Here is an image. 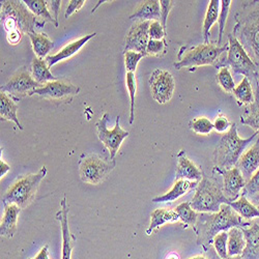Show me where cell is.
Listing matches in <instances>:
<instances>
[{
  "label": "cell",
  "mask_w": 259,
  "mask_h": 259,
  "mask_svg": "<svg viewBox=\"0 0 259 259\" xmlns=\"http://www.w3.org/2000/svg\"><path fill=\"white\" fill-rule=\"evenodd\" d=\"M251 222H246L236 213L229 204H222L218 212H200L197 222L193 226L199 246L207 251L212 244L213 237L220 232H228L231 228H245Z\"/></svg>",
  "instance_id": "1"
},
{
  "label": "cell",
  "mask_w": 259,
  "mask_h": 259,
  "mask_svg": "<svg viewBox=\"0 0 259 259\" xmlns=\"http://www.w3.org/2000/svg\"><path fill=\"white\" fill-rule=\"evenodd\" d=\"M2 25L7 32L8 41L17 45L25 33L44 27L46 21L33 15L23 2L5 0L2 3Z\"/></svg>",
  "instance_id": "2"
},
{
  "label": "cell",
  "mask_w": 259,
  "mask_h": 259,
  "mask_svg": "<svg viewBox=\"0 0 259 259\" xmlns=\"http://www.w3.org/2000/svg\"><path fill=\"white\" fill-rule=\"evenodd\" d=\"M235 19L232 34L259 68V2H244Z\"/></svg>",
  "instance_id": "3"
},
{
  "label": "cell",
  "mask_w": 259,
  "mask_h": 259,
  "mask_svg": "<svg viewBox=\"0 0 259 259\" xmlns=\"http://www.w3.org/2000/svg\"><path fill=\"white\" fill-rule=\"evenodd\" d=\"M258 136L257 133L247 139H243L237 134V126L231 124L229 131L222 135L218 145L215 146L212 160L214 170L223 172L236 166L240 158L244 154L246 147Z\"/></svg>",
  "instance_id": "4"
},
{
  "label": "cell",
  "mask_w": 259,
  "mask_h": 259,
  "mask_svg": "<svg viewBox=\"0 0 259 259\" xmlns=\"http://www.w3.org/2000/svg\"><path fill=\"white\" fill-rule=\"evenodd\" d=\"M228 50V44L219 46L218 44H200L193 47H182L178 55V61L175 68L181 70L184 68H198L202 66L217 67L221 56Z\"/></svg>",
  "instance_id": "5"
},
{
  "label": "cell",
  "mask_w": 259,
  "mask_h": 259,
  "mask_svg": "<svg viewBox=\"0 0 259 259\" xmlns=\"http://www.w3.org/2000/svg\"><path fill=\"white\" fill-rule=\"evenodd\" d=\"M47 176V167H41L36 174L18 179L6 192L3 203L6 205L16 204L21 208L28 206L34 199L39 184Z\"/></svg>",
  "instance_id": "6"
},
{
  "label": "cell",
  "mask_w": 259,
  "mask_h": 259,
  "mask_svg": "<svg viewBox=\"0 0 259 259\" xmlns=\"http://www.w3.org/2000/svg\"><path fill=\"white\" fill-rule=\"evenodd\" d=\"M190 203L195 211L218 212L222 204H229L230 202L224 196L221 185L214 180L203 177L196 187L195 195Z\"/></svg>",
  "instance_id": "7"
},
{
  "label": "cell",
  "mask_w": 259,
  "mask_h": 259,
  "mask_svg": "<svg viewBox=\"0 0 259 259\" xmlns=\"http://www.w3.org/2000/svg\"><path fill=\"white\" fill-rule=\"evenodd\" d=\"M223 67H230L234 75H244L247 78H255L259 69L241 45V42L233 36L232 33L228 34L227 56L221 58L215 68L220 69Z\"/></svg>",
  "instance_id": "8"
},
{
  "label": "cell",
  "mask_w": 259,
  "mask_h": 259,
  "mask_svg": "<svg viewBox=\"0 0 259 259\" xmlns=\"http://www.w3.org/2000/svg\"><path fill=\"white\" fill-rule=\"evenodd\" d=\"M115 167V161L97 154L83 155L79 161V176L82 182L99 185L103 183Z\"/></svg>",
  "instance_id": "9"
},
{
  "label": "cell",
  "mask_w": 259,
  "mask_h": 259,
  "mask_svg": "<svg viewBox=\"0 0 259 259\" xmlns=\"http://www.w3.org/2000/svg\"><path fill=\"white\" fill-rule=\"evenodd\" d=\"M110 120L109 113H105L96 123L98 137L100 141L105 145V147L108 149L110 155V159L114 160L116 154L120 148V145L122 141L128 137L130 133L127 131L121 128L119 122H120V116L118 115L116 117L115 125L112 130H108L107 124Z\"/></svg>",
  "instance_id": "10"
},
{
  "label": "cell",
  "mask_w": 259,
  "mask_h": 259,
  "mask_svg": "<svg viewBox=\"0 0 259 259\" xmlns=\"http://www.w3.org/2000/svg\"><path fill=\"white\" fill-rule=\"evenodd\" d=\"M40 86L41 84L33 79L31 73L25 68H22L2 86V92L8 94L15 101H18L32 96L33 92Z\"/></svg>",
  "instance_id": "11"
},
{
  "label": "cell",
  "mask_w": 259,
  "mask_h": 259,
  "mask_svg": "<svg viewBox=\"0 0 259 259\" xmlns=\"http://www.w3.org/2000/svg\"><path fill=\"white\" fill-rule=\"evenodd\" d=\"M149 85L154 100L159 104H166L174 96L176 83L174 76L168 71L155 70L150 76Z\"/></svg>",
  "instance_id": "12"
},
{
  "label": "cell",
  "mask_w": 259,
  "mask_h": 259,
  "mask_svg": "<svg viewBox=\"0 0 259 259\" xmlns=\"http://www.w3.org/2000/svg\"><path fill=\"white\" fill-rule=\"evenodd\" d=\"M79 93L80 88L71 82L66 80H55L42 84L40 88L33 92V95L52 101H64L72 100L73 97L77 96Z\"/></svg>",
  "instance_id": "13"
},
{
  "label": "cell",
  "mask_w": 259,
  "mask_h": 259,
  "mask_svg": "<svg viewBox=\"0 0 259 259\" xmlns=\"http://www.w3.org/2000/svg\"><path fill=\"white\" fill-rule=\"evenodd\" d=\"M149 21H136L126 34L123 52L135 51L147 56L146 47L149 41Z\"/></svg>",
  "instance_id": "14"
},
{
  "label": "cell",
  "mask_w": 259,
  "mask_h": 259,
  "mask_svg": "<svg viewBox=\"0 0 259 259\" xmlns=\"http://www.w3.org/2000/svg\"><path fill=\"white\" fill-rule=\"evenodd\" d=\"M69 205L67 203V198L64 196L60 202V209L56 213V219L59 221L61 226L62 234V259H72V252L75 246L76 236L71 233L69 227Z\"/></svg>",
  "instance_id": "15"
},
{
  "label": "cell",
  "mask_w": 259,
  "mask_h": 259,
  "mask_svg": "<svg viewBox=\"0 0 259 259\" xmlns=\"http://www.w3.org/2000/svg\"><path fill=\"white\" fill-rule=\"evenodd\" d=\"M223 177L222 191L229 202H233L240 198V193L245 188L247 182L243 178L242 172L237 167L221 172Z\"/></svg>",
  "instance_id": "16"
},
{
  "label": "cell",
  "mask_w": 259,
  "mask_h": 259,
  "mask_svg": "<svg viewBox=\"0 0 259 259\" xmlns=\"http://www.w3.org/2000/svg\"><path fill=\"white\" fill-rule=\"evenodd\" d=\"M235 167L240 169L246 182L259 169V137L247 152L242 155Z\"/></svg>",
  "instance_id": "17"
},
{
  "label": "cell",
  "mask_w": 259,
  "mask_h": 259,
  "mask_svg": "<svg viewBox=\"0 0 259 259\" xmlns=\"http://www.w3.org/2000/svg\"><path fill=\"white\" fill-rule=\"evenodd\" d=\"M96 35H97L96 32L85 35V36H83V37H81L79 39H76V40L70 42V44L66 45L59 52H57L56 54L48 55L46 57V61L48 63L49 68H52L53 66H55L56 63L74 56L76 53H78L80 51V49L86 44V42H88L89 40H91Z\"/></svg>",
  "instance_id": "18"
},
{
  "label": "cell",
  "mask_w": 259,
  "mask_h": 259,
  "mask_svg": "<svg viewBox=\"0 0 259 259\" xmlns=\"http://www.w3.org/2000/svg\"><path fill=\"white\" fill-rule=\"evenodd\" d=\"M202 178L201 170L187 158L185 150H182L178 156V166L176 172L177 181L187 180L191 182H199L202 180Z\"/></svg>",
  "instance_id": "19"
},
{
  "label": "cell",
  "mask_w": 259,
  "mask_h": 259,
  "mask_svg": "<svg viewBox=\"0 0 259 259\" xmlns=\"http://www.w3.org/2000/svg\"><path fill=\"white\" fill-rule=\"evenodd\" d=\"M241 229L246 240V248L241 256L244 259H256L259 256V220L251 222L248 228Z\"/></svg>",
  "instance_id": "20"
},
{
  "label": "cell",
  "mask_w": 259,
  "mask_h": 259,
  "mask_svg": "<svg viewBox=\"0 0 259 259\" xmlns=\"http://www.w3.org/2000/svg\"><path fill=\"white\" fill-rule=\"evenodd\" d=\"M21 207L16 204H9L5 206V212L0 223V234L2 236L12 239L17 232L18 217L21 212Z\"/></svg>",
  "instance_id": "21"
},
{
  "label": "cell",
  "mask_w": 259,
  "mask_h": 259,
  "mask_svg": "<svg viewBox=\"0 0 259 259\" xmlns=\"http://www.w3.org/2000/svg\"><path fill=\"white\" fill-rule=\"evenodd\" d=\"M136 21H160L161 22V8L158 0H146L143 2L135 11L134 14L128 17Z\"/></svg>",
  "instance_id": "22"
},
{
  "label": "cell",
  "mask_w": 259,
  "mask_h": 259,
  "mask_svg": "<svg viewBox=\"0 0 259 259\" xmlns=\"http://www.w3.org/2000/svg\"><path fill=\"white\" fill-rule=\"evenodd\" d=\"M198 186L197 182H191L187 180H179L176 181L174 187L172 189L164 194L162 196L154 198L152 201L155 203H164V202H174L181 198L182 196L186 195V194L191 191L193 188H195Z\"/></svg>",
  "instance_id": "23"
},
{
  "label": "cell",
  "mask_w": 259,
  "mask_h": 259,
  "mask_svg": "<svg viewBox=\"0 0 259 259\" xmlns=\"http://www.w3.org/2000/svg\"><path fill=\"white\" fill-rule=\"evenodd\" d=\"M180 220L179 214L176 210L166 209V208H158L150 213V224L146 229V234L152 235V233L159 229L166 223H176Z\"/></svg>",
  "instance_id": "24"
},
{
  "label": "cell",
  "mask_w": 259,
  "mask_h": 259,
  "mask_svg": "<svg viewBox=\"0 0 259 259\" xmlns=\"http://www.w3.org/2000/svg\"><path fill=\"white\" fill-rule=\"evenodd\" d=\"M17 112L18 104L16 101L8 94L4 92L0 93V117H2V120H11L15 122L20 130H23V126L17 116Z\"/></svg>",
  "instance_id": "25"
},
{
  "label": "cell",
  "mask_w": 259,
  "mask_h": 259,
  "mask_svg": "<svg viewBox=\"0 0 259 259\" xmlns=\"http://www.w3.org/2000/svg\"><path fill=\"white\" fill-rule=\"evenodd\" d=\"M28 36L31 40V45L33 51L38 58L47 57L49 52L54 48V42L46 33H38V32H29Z\"/></svg>",
  "instance_id": "26"
},
{
  "label": "cell",
  "mask_w": 259,
  "mask_h": 259,
  "mask_svg": "<svg viewBox=\"0 0 259 259\" xmlns=\"http://www.w3.org/2000/svg\"><path fill=\"white\" fill-rule=\"evenodd\" d=\"M31 75L33 79L39 84H46L51 81L58 80L57 77L53 76L50 72V68L46 59L34 57L31 63Z\"/></svg>",
  "instance_id": "27"
},
{
  "label": "cell",
  "mask_w": 259,
  "mask_h": 259,
  "mask_svg": "<svg viewBox=\"0 0 259 259\" xmlns=\"http://www.w3.org/2000/svg\"><path fill=\"white\" fill-rule=\"evenodd\" d=\"M246 248V240L241 228L233 227L228 231L227 251L229 257L241 256Z\"/></svg>",
  "instance_id": "28"
},
{
  "label": "cell",
  "mask_w": 259,
  "mask_h": 259,
  "mask_svg": "<svg viewBox=\"0 0 259 259\" xmlns=\"http://www.w3.org/2000/svg\"><path fill=\"white\" fill-rule=\"evenodd\" d=\"M220 9L221 2H219V0H210L203 21V38L205 44H208L209 42L210 29L212 25L219 20Z\"/></svg>",
  "instance_id": "29"
},
{
  "label": "cell",
  "mask_w": 259,
  "mask_h": 259,
  "mask_svg": "<svg viewBox=\"0 0 259 259\" xmlns=\"http://www.w3.org/2000/svg\"><path fill=\"white\" fill-rule=\"evenodd\" d=\"M241 122L255 130L259 137V91L256 89L255 100L246 107L245 112L241 115Z\"/></svg>",
  "instance_id": "30"
},
{
  "label": "cell",
  "mask_w": 259,
  "mask_h": 259,
  "mask_svg": "<svg viewBox=\"0 0 259 259\" xmlns=\"http://www.w3.org/2000/svg\"><path fill=\"white\" fill-rule=\"evenodd\" d=\"M229 205L236 213H239L243 219L252 220L255 218H259V208L252 204L244 194L242 196H240V198L237 200L230 202Z\"/></svg>",
  "instance_id": "31"
},
{
  "label": "cell",
  "mask_w": 259,
  "mask_h": 259,
  "mask_svg": "<svg viewBox=\"0 0 259 259\" xmlns=\"http://www.w3.org/2000/svg\"><path fill=\"white\" fill-rule=\"evenodd\" d=\"M23 3L29 9V11L37 18L44 21H49V22L54 24L55 27H58L54 17L50 14V11L48 9L49 2H45V0H23Z\"/></svg>",
  "instance_id": "32"
},
{
  "label": "cell",
  "mask_w": 259,
  "mask_h": 259,
  "mask_svg": "<svg viewBox=\"0 0 259 259\" xmlns=\"http://www.w3.org/2000/svg\"><path fill=\"white\" fill-rule=\"evenodd\" d=\"M232 94L234 95L235 99L240 104L251 105L255 100L250 80L247 77H244V79L241 81V83L237 86H235V89Z\"/></svg>",
  "instance_id": "33"
},
{
  "label": "cell",
  "mask_w": 259,
  "mask_h": 259,
  "mask_svg": "<svg viewBox=\"0 0 259 259\" xmlns=\"http://www.w3.org/2000/svg\"><path fill=\"white\" fill-rule=\"evenodd\" d=\"M175 210L179 214V218L183 222L185 227L194 226L196 224L198 213H197V211H195L192 208L190 202L181 203L180 205H178L176 207Z\"/></svg>",
  "instance_id": "34"
},
{
  "label": "cell",
  "mask_w": 259,
  "mask_h": 259,
  "mask_svg": "<svg viewBox=\"0 0 259 259\" xmlns=\"http://www.w3.org/2000/svg\"><path fill=\"white\" fill-rule=\"evenodd\" d=\"M126 88L130 94V123H133L135 119V97L137 92V81L135 73L126 72L125 75Z\"/></svg>",
  "instance_id": "35"
},
{
  "label": "cell",
  "mask_w": 259,
  "mask_h": 259,
  "mask_svg": "<svg viewBox=\"0 0 259 259\" xmlns=\"http://www.w3.org/2000/svg\"><path fill=\"white\" fill-rule=\"evenodd\" d=\"M231 3H232L231 0H222L221 2V9H220V15H219V20H218L219 34H218V40H217V44L219 46H221L222 40H223L225 25L227 22V18H228Z\"/></svg>",
  "instance_id": "36"
},
{
  "label": "cell",
  "mask_w": 259,
  "mask_h": 259,
  "mask_svg": "<svg viewBox=\"0 0 259 259\" xmlns=\"http://www.w3.org/2000/svg\"><path fill=\"white\" fill-rule=\"evenodd\" d=\"M217 81L224 92L233 93V91L235 89V82L232 78L229 68H226V67L220 68V70L217 74Z\"/></svg>",
  "instance_id": "37"
},
{
  "label": "cell",
  "mask_w": 259,
  "mask_h": 259,
  "mask_svg": "<svg viewBox=\"0 0 259 259\" xmlns=\"http://www.w3.org/2000/svg\"><path fill=\"white\" fill-rule=\"evenodd\" d=\"M190 127L196 134L208 135L213 130V123L206 117H197L190 122Z\"/></svg>",
  "instance_id": "38"
},
{
  "label": "cell",
  "mask_w": 259,
  "mask_h": 259,
  "mask_svg": "<svg viewBox=\"0 0 259 259\" xmlns=\"http://www.w3.org/2000/svg\"><path fill=\"white\" fill-rule=\"evenodd\" d=\"M212 244L214 247L215 252L221 259H228V251H227V244H228V232L223 231L218 233L213 237Z\"/></svg>",
  "instance_id": "39"
},
{
  "label": "cell",
  "mask_w": 259,
  "mask_h": 259,
  "mask_svg": "<svg viewBox=\"0 0 259 259\" xmlns=\"http://www.w3.org/2000/svg\"><path fill=\"white\" fill-rule=\"evenodd\" d=\"M124 54V64H125V69L126 72L128 73H135L137 66L139 61L145 57V54L142 53H138L135 51H127V52H123Z\"/></svg>",
  "instance_id": "40"
},
{
  "label": "cell",
  "mask_w": 259,
  "mask_h": 259,
  "mask_svg": "<svg viewBox=\"0 0 259 259\" xmlns=\"http://www.w3.org/2000/svg\"><path fill=\"white\" fill-rule=\"evenodd\" d=\"M167 52V44L165 39L157 40V39H149L147 47H146V53L148 55L153 56H163Z\"/></svg>",
  "instance_id": "41"
},
{
  "label": "cell",
  "mask_w": 259,
  "mask_h": 259,
  "mask_svg": "<svg viewBox=\"0 0 259 259\" xmlns=\"http://www.w3.org/2000/svg\"><path fill=\"white\" fill-rule=\"evenodd\" d=\"M259 193V169L253 175V177L247 182L244 188V195L253 198Z\"/></svg>",
  "instance_id": "42"
},
{
  "label": "cell",
  "mask_w": 259,
  "mask_h": 259,
  "mask_svg": "<svg viewBox=\"0 0 259 259\" xmlns=\"http://www.w3.org/2000/svg\"><path fill=\"white\" fill-rule=\"evenodd\" d=\"M148 35H149V39H157V40L164 39L166 35V29L164 28V26L162 25L160 21H153V22H150Z\"/></svg>",
  "instance_id": "43"
},
{
  "label": "cell",
  "mask_w": 259,
  "mask_h": 259,
  "mask_svg": "<svg viewBox=\"0 0 259 259\" xmlns=\"http://www.w3.org/2000/svg\"><path fill=\"white\" fill-rule=\"evenodd\" d=\"M212 123H213V130H215L218 133H225L226 131L228 132L229 128L231 127V124H232V123H230L229 119L222 114L215 117V119Z\"/></svg>",
  "instance_id": "44"
},
{
  "label": "cell",
  "mask_w": 259,
  "mask_h": 259,
  "mask_svg": "<svg viewBox=\"0 0 259 259\" xmlns=\"http://www.w3.org/2000/svg\"><path fill=\"white\" fill-rule=\"evenodd\" d=\"M175 2H171V0H161L160 2V8H161V23L166 29L167 25V19L168 15L171 11V9L174 8Z\"/></svg>",
  "instance_id": "45"
},
{
  "label": "cell",
  "mask_w": 259,
  "mask_h": 259,
  "mask_svg": "<svg viewBox=\"0 0 259 259\" xmlns=\"http://www.w3.org/2000/svg\"><path fill=\"white\" fill-rule=\"evenodd\" d=\"M85 3L86 2H84V0H71L68 6V9L66 11V14H64L66 19L71 17L74 13L79 12L82 9V7L85 5Z\"/></svg>",
  "instance_id": "46"
},
{
  "label": "cell",
  "mask_w": 259,
  "mask_h": 259,
  "mask_svg": "<svg viewBox=\"0 0 259 259\" xmlns=\"http://www.w3.org/2000/svg\"><path fill=\"white\" fill-rule=\"evenodd\" d=\"M50 3V7L54 13V19H55V22L58 26V13H59V9L61 6V2L59 0H54V2H49Z\"/></svg>",
  "instance_id": "47"
},
{
  "label": "cell",
  "mask_w": 259,
  "mask_h": 259,
  "mask_svg": "<svg viewBox=\"0 0 259 259\" xmlns=\"http://www.w3.org/2000/svg\"><path fill=\"white\" fill-rule=\"evenodd\" d=\"M11 170V166L8 165L4 160L0 161V178H5L8 172Z\"/></svg>",
  "instance_id": "48"
},
{
  "label": "cell",
  "mask_w": 259,
  "mask_h": 259,
  "mask_svg": "<svg viewBox=\"0 0 259 259\" xmlns=\"http://www.w3.org/2000/svg\"><path fill=\"white\" fill-rule=\"evenodd\" d=\"M34 259H49V256H48V246L47 245L40 249V251L38 252V254L35 256Z\"/></svg>",
  "instance_id": "49"
},
{
  "label": "cell",
  "mask_w": 259,
  "mask_h": 259,
  "mask_svg": "<svg viewBox=\"0 0 259 259\" xmlns=\"http://www.w3.org/2000/svg\"><path fill=\"white\" fill-rule=\"evenodd\" d=\"M166 259H181V258H180V256H179V254H178V253H176V252H171V253H169V254L167 255Z\"/></svg>",
  "instance_id": "50"
},
{
  "label": "cell",
  "mask_w": 259,
  "mask_h": 259,
  "mask_svg": "<svg viewBox=\"0 0 259 259\" xmlns=\"http://www.w3.org/2000/svg\"><path fill=\"white\" fill-rule=\"evenodd\" d=\"M255 82H256V89L259 91V69H258V71H257V74H256V76H255Z\"/></svg>",
  "instance_id": "51"
},
{
  "label": "cell",
  "mask_w": 259,
  "mask_h": 259,
  "mask_svg": "<svg viewBox=\"0 0 259 259\" xmlns=\"http://www.w3.org/2000/svg\"><path fill=\"white\" fill-rule=\"evenodd\" d=\"M190 259H207V258L204 257V256H194V257H192Z\"/></svg>",
  "instance_id": "52"
},
{
  "label": "cell",
  "mask_w": 259,
  "mask_h": 259,
  "mask_svg": "<svg viewBox=\"0 0 259 259\" xmlns=\"http://www.w3.org/2000/svg\"><path fill=\"white\" fill-rule=\"evenodd\" d=\"M252 199H253V200H256V201H259V193L256 194V195H255Z\"/></svg>",
  "instance_id": "53"
},
{
  "label": "cell",
  "mask_w": 259,
  "mask_h": 259,
  "mask_svg": "<svg viewBox=\"0 0 259 259\" xmlns=\"http://www.w3.org/2000/svg\"><path fill=\"white\" fill-rule=\"evenodd\" d=\"M228 259H244L242 256H235V257H228Z\"/></svg>",
  "instance_id": "54"
},
{
  "label": "cell",
  "mask_w": 259,
  "mask_h": 259,
  "mask_svg": "<svg viewBox=\"0 0 259 259\" xmlns=\"http://www.w3.org/2000/svg\"><path fill=\"white\" fill-rule=\"evenodd\" d=\"M28 259H34V258H28Z\"/></svg>",
  "instance_id": "55"
},
{
  "label": "cell",
  "mask_w": 259,
  "mask_h": 259,
  "mask_svg": "<svg viewBox=\"0 0 259 259\" xmlns=\"http://www.w3.org/2000/svg\"><path fill=\"white\" fill-rule=\"evenodd\" d=\"M258 208H259V206H258Z\"/></svg>",
  "instance_id": "56"
}]
</instances>
